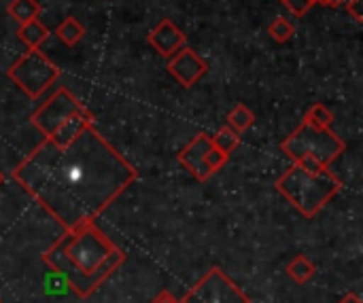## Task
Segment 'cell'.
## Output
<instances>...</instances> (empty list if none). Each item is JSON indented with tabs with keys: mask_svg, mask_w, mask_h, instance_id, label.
I'll use <instances>...</instances> for the list:
<instances>
[{
	"mask_svg": "<svg viewBox=\"0 0 363 303\" xmlns=\"http://www.w3.org/2000/svg\"><path fill=\"white\" fill-rule=\"evenodd\" d=\"M213 147L211 142V136L208 134H198L181 153H179V164L189 172L194 174L198 181H208L213 174L208 172L206 164H204V157L208 153V149Z\"/></svg>",
	"mask_w": 363,
	"mask_h": 303,
	"instance_id": "10",
	"label": "cell"
},
{
	"mask_svg": "<svg viewBox=\"0 0 363 303\" xmlns=\"http://www.w3.org/2000/svg\"><path fill=\"white\" fill-rule=\"evenodd\" d=\"M83 108V104L79 102V98L68 89V87H57L32 115V125L45 136L51 138L55 134V130L72 115H77Z\"/></svg>",
	"mask_w": 363,
	"mask_h": 303,
	"instance_id": "6",
	"label": "cell"
},
{
	"mask_svg": "<svg viewBox=\"0 0 363 303\" xmlns=\"http://www.w3.org/2000/svg\"><path fill=\"white\" fill-rule=\"evenodd\" d=\"M211 142H213V147L217 151H221V153H225L230 157L236 151V147L240 144V134L234 132L230 125H223L221 130H217L215 136H211Z\"/></svg>",
	"mask_w": 363,
	"mask_h": 303,
	"instance_id": "15",
	"label": "cell"
},
{
	"mask_svg": "<svg viewBox=\"0 0 363 303\" xmlns=\"http://www.w3.org/2000/svg\"><path fill=\"white\" fill-rule=\"evenodd\" d=\"M347 144L332 130H319L308 121L283 140L281 151L308 172H321L330 168L342 153Z\"/></svg>",
	"mask_w": 363,
	"mask_h": 303,
	"instance_id": "4",
	"label": "cell"
},
{
	"mask_svg": "<svg viewBox=\"0 0 363 303\" xmlns=\"http://www.w3.org/2000/svg\"><path fill=\"white\" fill-rule=\"evenodd\" d=\"M43 261L62 274L77 295L89 297L125 261V255L94 223H83L66 229Z\"/></svg>",
	"mask_w": 363,
	"mask_h": 303,
	"instance_id": "2",
	"label": "cell"
},
{
	"mask_svg": "<svg viewBox=\"0 0 363 303\" xmlns=\"http://www.w3.org/2000/svg\"><path fill=\"white\" fill-rule=\"evenodd\" d=\"M268 34H270V38L277 40V42H287V40L296 34V28H294V23H291L289 19L277 17L274 21H270Z\"/></svg>",
	"mask_w": 363,
	"mask_h": 303,
	"instance_id": "19",
	"label": "cell"
},
{
	"mask_svg": "<svg viewBox=\"0 0 363 303\" xmlns=\"http://www.w3.org/2000/svg\"><path fill=\"white\" fill-rule=\"evenodd\" d=\"M255 123V115H253V110L249 108V106H245V104H236L232 110H230V115H228V125L234 130V132H247L251 125Z\"/></svg>",
	"mask_w": 363,
	"mask_h": 303,
	"instance_id": "16",
	"label": "cell"
},
{
	"mask_svg": "<svg viewBox=\"0 0 363 303\" xmlns=\"http://www.w3.org/2000/svg\"><path fill=\"white\" fill-rule=\"evenodd\" d=\"M149 45L164 57L174 55L177 51H181L187 45V36L185 32L170 19H162L147 36Z\"/></svg>",
	"mask_w": 363,
	"mask_h": 303,
	"instance_id": "9",
	"label": "cell"
},
{
	"mask_svg": "<svg viewBox=\"0 0 363 303\" xmlns=\"http://www.w3.org/2000/svg\"><path fill=\"white\" fill-rule=\"evenodd\" d=\"M283 2H285V6H287L296 17H304V15L315 6L317 0H283Z\"/></svg>",
	"mask_w": 363,
	"mask_h": 303,
	"instance_id": "21",
	"label": "cell"
},
{
	"mask_svg": "<svg viewBox=\"0 0 363 303\" xmlns=\"http://www.w3.org/2000/svg\"><path fill=\"white\" fill-rule=\"evenodd\" d=\"M55 34H57V38H60L66 47H74V45H79V42L83 40V36H85V25H83L79 19H74V17H66V19L57 25Z\"/></svg>",
	"mask_w": 363,
	"mask_h": 303,
	"instance_id": "14",
	"label": "cell"
},
{
	"mask_svg": "<svg viewBox=\"0 0 363 303\" xmlns=\"http://www.w3.org/2000/svg\"><path fill=\"white\" fill-rule=\"evenodd\" d=\"M228 159H230V157H228L225 153H221V151H217L215 147H211L208 153H206V157H204V164H206L208 172L215 174V172H219V170L228 164Z\"/></svg>",
	"mask_w": 363,
	"mask_h": 303,
	"instance_id": "20",
	"label": "cell"
},
{
	"mask_svg": "<svg viewBox=\"0 0 363 303\" xmlns=\"http://www.w3.org/2000/svg\"><path fill=\"white\" fill-rule=\"evenodd\" d=\"M317 2H321L323 6H332V8H336V6H342L347 0H317Z\"/></svg>",
	"mask_w": 363,
	"mask_h": 303,
	"instance_id": "24",
	"label": "cell"
},
{
	"mask_svg": "<svg viewBox=\"0 0 363 303\" xmlns=\"http://www.w3.org/2000/svg\"><path fill=\"white\" fill-rule=\"evenodd\" d=\"M362 2L363 0H347L345 4H347V13L357 21V23H362L363 21V13H362Z\"/></svg>",
	"mask_w": 363,
	"mask_h": 303,
	"instance_id": "22",
	"label": "cell"
},
{
	"mask_svg": "<svg viewBox=\"0 0 363 303\" xmlns=\"http://www.w3.org/2000/svg\"><path fill=\"white\" fill-rule=\"evenodd\" d=\"M166 70L179 85H183L187 89V87H194L202 76H206L208 64L194 49L183 47L181 51H177L174 55L168 57Z\"/></svg>",
	"mask_w": 363,
	"mask_h": 303,
	"instance_id": "8",
	"label": "cell"
},
{
	"mask_svg": "<svg viewBox=\"0 0 363 303\" xmlns=\"http://www.w3.org/2000/svg\"><path fill=\"white\" fill-rule=\"evenodd\" d=\"M60 74V68L40 49L23 51V55H19L6 70V76L32 100L40 98V93H45Z\"/></svg>",
	"mask_w": 363,
	"mask_h": 303,
	"instance_id": "5",
	"label": "cell"
},
{
	"mask_svg": "<svg viewBox=\"0 0 363 303\" xmlns=\"http://www.w3.org/2000/svg\"><path fill=\"white\" fill-rule=\"evenodd\" d=\"M181 303H251L249 297L219 270L213 268L208 274L183 297Z\"/></svg>",
	"mask_w": 363,
	"mask_h": 303,
	"instance_id": "7",
	"label": "cell"
},
{
	"mask_svg": "<svg viewBox=\"0 0 363 303\" xmlns=\"http://www.w3.org/2000/svg\"><path fill=\"white\" fill-rule=\"evenodd\" d=\"M277 191L306 219H313L342 191V183L330 172V168L321 172H308L296 164L277 181Z\"/></svg>",
	"mask_w": 363,
	"mask_h": 303,
	"instance_id": "3",
	"label": "cell"
},
{
	"mask_svg": "<svg viewBox=\"0 0 363 303\" xmlns=\"http://www.w3.org/2000/svg\"><path fill=\"white\" fill-rule=\"evenodd\" d=\"M287 274L291 280H296L298 285H306L313 276H315V265L304 257V255H298L289 265H287Z\"/></svg>",
	"mask_w": 363,
	"mask_h": 303,
	"instance_id": "17",
	"label": "cell"
},
{
	"mask_svg": "<svg viewBox=\"0 0 363 303\" xmlns=\"http://www.w3.org/2000/svg\"><path fill=\"white\" fill-rule=\"evenodd\" d=\"M51 36L49 28L45 23H40V19L28 21L23 25H19L17 30V38L28 47V49H40V45Z\"/></svg>",
	"mask_w": 363,
	"mask_h": 303,
	"instance_id": "12",
	"label": "cell"
},
{
	"mask_svg": "<svg viewBox=\"0 0 363 303\" xmlns=\"http://www.w3.org/2000/svg\"><path fill=\"white\" fill-rule=\"evenodd\" d=\"M153 303H179V302H177L168 291H164V293H160V297H157Z\"/></svg>",
	"mask_w": 363,
	"mask_h": 303,
	"instance_id": "23",
	"label": "cell"
},
{
	"mask_svg": "<svg viewBox=\"0 0 363 303\" xmlns=\"http://www.w3.org/2000/svg\"><path fill=\"white\" fill-rule=\"evenodd\" d=\"M2 181H4V176H2V174H0V185H2Z\"/></svg>",
	"mask_w": 363,
	"mask_h": 303,
	"instance_id": "26",
	"label": "cell"
},
{
	"mask_svg": "<svg viewBox=\"0 0 363 303\" xmlns=\"http://www.w3.org/2000/svg\"><path fill=\"white\" fill-rule=\"evenodd\" d=\"M340 303H363V302L357 297V295H347V297H345Z\"/></svg>",
	"mask_w": 363,
	"mask_h": 303,
	"instance_id": "25",
	"label": "cell"
},
{
	"mask_svg": "<svg viewBox=\"0 0 363 303\" xmlns=\"http://www.w3.org/2000/svg\"><path fill=\"white\" fill-rule=\"evenodd\" d=\"M304 121H308L311 125L319 127V130H330L334 123V113L325 106V104H313L304 117Z\"/></svg>",
	"mask_w": 363,
	"mask_h": 303,
	"instance_id": "18",
	"label": "cell"
},
{
	"mask_svg": "<svg viewBox=\"0 0 363 303\" xmlns=\"http://www.w3.org/2000/svg\"><path fill=\"white\" fill-rule=\"evenodd\" d=\"M6 11L9 17H13L19 25L40 17V4L36 0H13Z\"/></svg>",
	"mask_w": 363,
	"mask_h": 303,
	"instance_id": "13",
	"label": "cell"
},
{
	"mask_svg": "<svg viewBox=\"0 0 363 303\" xmlns=\"http://www.w3.org/2000/svg\"><path fill=\"white\" fill-rule=\"evenodd\" d=\"M13 178L70 229L94 223L138 178V170L89 125L62 149L45 138L17 166Z\"/></svg>",
	"mask_w": 363,
	"mask_h": 303,
	"instance_id": "1",
	"label": "cell"
},
{
	"mask_svg": "<svg viewBox=\"0 0 363 303\" xmlns=\"http://www.w3.org/2000/svg\"><path fill=\"white\" fill-rule=\"evenodd\" d=\"M89 125H94V115L83 106L77 115H72V117H68L57 130H55V134L51 136V138H47L51 144H55V147H68L85 127H89Z\"/></svg>",
	"mask_w": 363,
	"mask_h": 303,
	"instance_id": "11",
	"label": "cell"
}]
</instances>
